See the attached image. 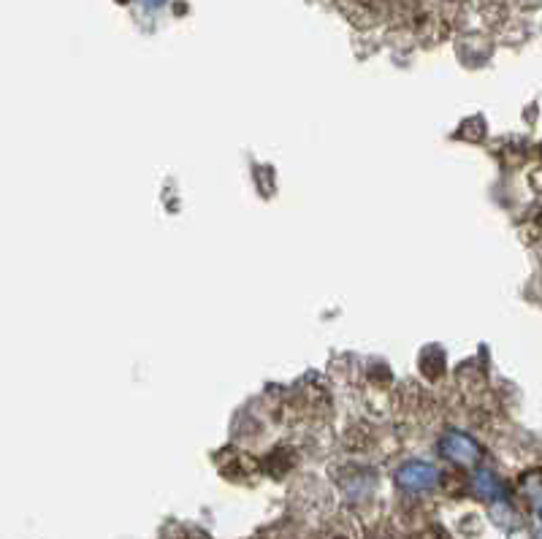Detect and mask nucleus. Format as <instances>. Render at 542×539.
I'll return each mask as SVG.
<instances>
[{
  "mask_svg": "<svg viewBox=\"0 0 542 539\" xmlns=\"http://www.w3.org/2000/svg\"><path fill=\"white\" fill-rule=\"evenodd\" d=\"M440 453L458 466H475L480 461V445L461 431H448L442 437Z\"/></svg>",
  "mask_w": 542,
  "mask_h": 539,
  "instance_id": "nucleus-1",
  "label": "nucleus"
},
{
  "mask_svg": "<svg viewBox=\"0 0 542 539\" xmlns=\"http://www.w3.org/2000/svg\"><path fill=\"white\" fill-rule=\"evenodd\" d=\"M537 510H540V534H537V539H542V502L537 504Z\"/></svg>",
  "mask_w": 542,
  "mask_h": 539,
  "instance_id": "nucleus-4",
  "label": "nucleus"
},
{
  "mask_svg": "<svg viewBox=\"0 0 542 539\" xmlns=\"http://www.w3.org/2000/svg\"><path fill=\"white\" fill-rule=\"evenodd\" d=\"M144 3H147V6H160L163 0H144Z\"/></svg>",
  "mask_w": 542,
  "mask_h": 539,
  "instance_id": "nucleus-5",
  "label": "nucleus"
},
{
  "mask_svg": "<svg viewBox=\"0 0 542 539\" xmlns=\"http://www.w3.org/2000/svg\"><path fill=\"white\" fill-rule=\"evenodd\" d=\"M475 491L483 496V499H488V502H496V499H502L505 496V491H502V483L496 480L491 472H477L475 474Z\"/></svg>",
  "mask_w": 542,
  "mask_h": 539,
  "instance_id": "nucleus-3",
  "label": "nucleus"
},
{
  "mask_svg": "<svg viewBox=\"0 0 542 539\" xmlns=\"http://www.w3.org/2000/svg\"><path fill=\"white\" fill-rule=\"evenodd\" d=\"M437 483H440V472L426 461H410V464L399 466V472H396V485L404 491H429Z\"/></svg>",
  "mask_w": 542,
  "mask_h": 539,
  "instance_id": "nucleus-2",
  "label": "nucleus"
}]
</instances>
